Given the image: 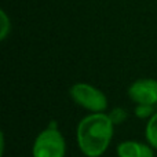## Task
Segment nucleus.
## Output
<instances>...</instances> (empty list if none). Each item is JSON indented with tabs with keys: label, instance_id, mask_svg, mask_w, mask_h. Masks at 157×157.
Returning a JSON list of instances; mask_svg holds the SVG:
<instances>
[{
	"label": "nucleus",
	"instance_id": "5",
	"mask_svg": "<svg viewBox=\"0 0 157 157\" xmlns=\"http://www.w3.org/2000/svg\"><path fill=\"white\" fill-rule=\"evenodd\" d=\"M119 157H155V147L138 141H124L117 146Z\"/></svg>",
	"mask_w": 157,
	"mask_h": 157
},
{
	"label": "nucleus",
	"instance_id": "3",
	"mask_svg": "<svg viewBox=\"0 0 157 157\" xmlns=\"http://www.w3.org/2000/svg\"><path fill=\"white\" fill-rule=\"evenodd\" d=\"M71 98L83 109L98 113L108 109V98L99 88L88 83H76L71 87Z\"/></svg>",
	"mask_w": 157,
	"mask_h": 157
},
{
	"label": "nucleus",
	"instance_id": "1",
	"mask_svg": "<svg viewBox=\"0 0 157 157\" xmlns=\"http://www.w3.org/2000/svg\"><path fill=\"white\" fill-rule=\"evenodd\" d=\"M114 132V123L103 112L83 117L76 128V141L80 152L87 157H101L108 150Z\"/></svg>",
	"mask_w": 157,
	"mask_h": 157
},
{
	"label": "nucleus",
	"instance_id": "6",
	"mask_svg": "<svg viewBox=\"0 0 157 157\" xmlns=\"http://www.w3.org/2000/svg\"><path fill=\"white\" fill-rule=\"evenodd\" d=\"M145 136L147 139V144L157 150V112L149 117L145 130Z\"/></svg>",
	"mask_w": 157,
	"mask_h": 157
},
{
	"label": "nucleus",
	"instance_id": "8",
	"mask_svg": "<svg viewBox=\"0 0 157 157\" xmlns=\"http://www.w3.org/2000/svg\"><path fill=\"white\" fill-rule=\"evenodd\" d=\"M135 114L141 119L144 117H150L153 114V106L152 105H138L135 109Z\"/></svg>",
	"mask_w": 157,
	"mask_h": 157
},
{
	"label": "nucleus",
	"instance_id": "2",
	"mask_svg": "<svg viewBox=\"0 0 157 157\" xmlns=\"http://www.w3.org/2000/svg\"><path fill=\"white\" fill-rule=\"evenodd\" d=\"M32 155L33 157H65L66 142L57 125H48L36 136Z\"/></svg>",
	"mask_w": 157,
	"mask_h": 157
},
{
	"label": "nucleus",
	"instance_id": "7",
	"mask_svg": "<svg viewBox=\"0 0 157 157\" xmlns=\"http://www.w3.org/2000/svg\"><path fill=\"white\" fill-rule=\"evenodd\" d=\"M11 30V22L4 11H0V40H4Z\"/></svg>",
	"mask_w": 157,
	"mask_h": 157
},
{
	"label": "nucleus",
	"instance_id": "4",
	"mask_svg": "<svg viewBox=\"0 0 157 157\" xmlns=\"http://www.w3.org/2000/svg\"><path fill=\"white\" fill-rule=\"evenodd\" d=\"M128 97L138 105H156L157 103V80L139 78L128 88Z\"/></svg>",
	"mask_w": 157,
	"mask_h": 157
},
{
	"label": "nucleus",
	"instance_id": "9",
	"mask_svg": "<svg viewBox=\"0 0 157 157\" xmlns=\"http://www.w3.org/2000/svg\"><path fill=\"white\" fill-rule=\"evenodd\" d=\"M109 116L112 117V120H113L114 124H117V123H120V121H124L125 117H127V113H125L123 109H114Z\"/></svg>",
	"mask_w": 157,
	"mask_h": 157
}]
</instances>
